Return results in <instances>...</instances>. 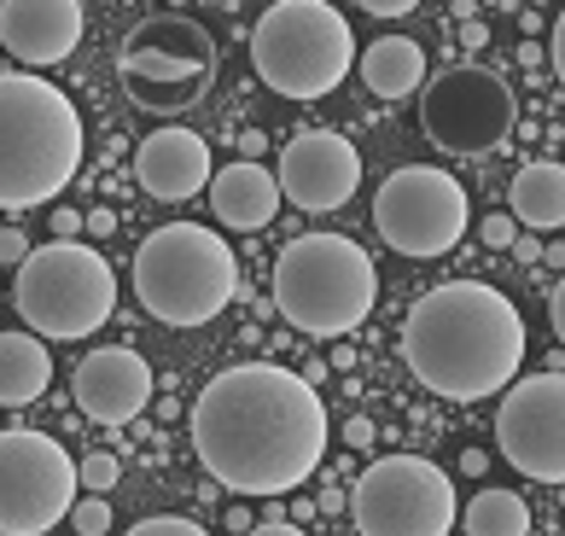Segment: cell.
Segmentation results:
<instances>
[{
    "instance_id": "obj_29",
    "label": "cell",
    "mask_w": 565,
    "mask_h": 536,
    "mask_svg": "<svg viewBox=\"0 0 565 536\" xmlns=\"http://www.w3.org/2000/svg\"><path fill=\"white\" fill-rule=\"evenodd\" d=\"M508 251H513L519 262H542V239H536V234H519V239L508 245Z\"/></svg>"
},
{
    "instance_id": "obj_8",
    "label": "cell",
    "mask_w": 565,
    "mask_h": 536,
    "mask_svg": "<svg viewBox=\"0 0 565 536\" xmlns=\"http://www.w3.org/2000/svg\"><path fill=\"white\" fill-rule=\"evenodd\" d=\"M216 76V35L186 12H152L122 35L117 47V82L140 111L175 117L199 106Z\"/></svg>"
},
{
    "instance_id": "obj_32",
    "label": "cell",
    "mask_w": 565,
    "mask_h": 536,
    "mask_svg": "<svg viewBox=\"0 0 565 536\" xmlns=\"http://www.w3.org/2000/svg\"><path fill=\"white\" fill-rule=\"evenodd\" d=\"M53 228H58V239H76V228H82V211H53Z\"/></svg>"
},
{
    "instance_id": "obj_4",
    "label": "cell",
    "mask_w": 565,
    "mask_h": 536,
    "mask_svg": "<svg viewBox=\"0 0 565 536\" xmlns=\"http://www.w3.org/2000/svg\"><path fill=\"white\" fill-rule=\"evenodd\" d=\"M268 292L286 326L309 339H344L380 303V268L344 234H303L275 257Z\"/></svg>"
},
{
    "instance_id": "obj_18",
    "label": "cell",
    "mask_w": 565,
    "mask_h": 536,
    "mask_svg": "<svg viewBox=\"0 0 565 536\" xmlns=\"http://www.w3.org/2000/svg\"><path fill=\"white\" fill-rule=\"evenodd\" d=\"M204 193H211L216 222H222V228H234V234H257V228H268V222H275V211H280L275 175H268L263 163H250V158L216 170Z\"/></svg>"
},
{
    "instance_id": "obj_31",
    "label": "cell",
    "mask_w": 565,
    "mask_h": 536,
    "mask_svg": "<svg viewBox=\"0 0 565 536\" xmlns=\"http://www.w3.org/2000/svg\"><path fill=\"white\" fill-rule=\"evenodd\" d=\"M548 321H554V339H565V292L559 286L548 292Z\"/></svg>"
},
{
    "instance_id": "obj_2",
    "label": "cell",
    "mask_w": 565,
    "mask_h": 536,
    "mask_svg": "<svg viewBox=\"0 0 565 536\" xmlns=\"http://www.w3.org/2000/svg\"><path fill=\"white\" fill-rule=\"evenodd\" d=\"M403 362L431 397L484 403L525 367V315L484 280H444L408 309Z\"/></svg>"
},
{
    "instance_id": "obj_34",
    "label": "cell",
    "mask_w": 565,
    "mask_h": 536,
    "mask_svg": "<svg viewBox=\"0 0 565 536\" xmlns=\"http://www.w3.org/2000/svg\"><path fill=\"white\" fill-rule=\"evenodd\" d=\"M554 76H565V18L554 12Z\"/></svg>"
},
{
    "instance_id": "obj_22",
    "label": "cell",
    "mask_w": 565,
    "mask_h": 536,
    "mask_svg": "<svg viewBox=\"0 0 565 536\" xmlns=\"http://www.w3.org/2000/svg\"><path fill=\"white\" fill-rule=\"evenodd\" d=\"M460 525H467V536H531V507L519 490H478V496L467 502V513H460Z\"/></svg>"
},
{
    "instance_id": "obj_11",
    "label": "cell",
    "mask_w": 565,
    "mask_h": 536,
    "mask_svg": "<svg viewBox=\"0 0 565 536\" xmlns=\"http://www.w3.org/2000/svg\"><path fill=\"white\" fill-rule=\"evenodd\" d=\"M519 122V94L490 65H449L420 94V129L449 158H490Z\"/></svg>"
},
{
    "instance_id": "obj_30",
    "label": "cell",
    "mask_w": 565,
    "mask_h": 536,
    "mask_svg": "<svg viewBox=\"0 0 565 536\" xmlns=\"http://www.w3.org/2000/svg\"><path fill=\"white\" fill-rule=\"evenodd\" d=\"M362 12H373V18H403V12H414V0H367Z\"/></svg>"
},
{
    "instance_id": "obj_7",
    "label": "cell",
    "mask_w": 565,
    "mask_h": 536,
    "mask_svg": "<svg viewBox=\"0 0 565 536\" xmlns=\"http://www.w3.org/2000/svg\"><path fill=\"white\" fill-rule=\"evenodd\" d=\"M12 303L35 339H88L117 309V275L94 245L53 239L18 262Z\"/></svg>"
},
{
    "instance_id": "obj_19",
    "label": "cell",
    "mask_w": 565,
    "mask_h": 536,
    "mask_svg": "<svg viewBox=\"0 0 565 536\" xmlns=\"http://www.w3.org/2000/svg\"><path fill=\"white\" fill-rule=\"evenodd\" d=\"M508 211H513V228L559 234V222H565V170H559V158H536L513 175Z\"/></svg>"
},
{
    "instance_id": "obj_23",
    "label": "cell",
    "mask_w": 565,
    "mask_h": 536,
    "mask_svg": "<svg viewBox=\"0 0 565 536\" xmlns=\"http://www.w3.org/2000/svg\"><path fill=\"white\" fill-rule=\"evenodd\" d=\"M117 479H122V461L111 455V449H94V455L76 461V490H88V496H106Z\"/></svg>"
},
{
    "instance_id": "obj_9",
    "label": "cell",
    "mask_w": 565,
    "mask_h": 536,
    "mask_svg": "<svg viewBox=\"0 0 565 536\" xmlns=\"http://www.w3.org/2000/svg\"><path fill=\"white\" fill-rule=\"evenodd\" d=\"M344 513L355 536H449L455 479L426 455H380L350 484Z\"/></svg>"
},
{
    "instance_id": "obj_17",
    "label": "cell",
    "mask_w": 565,
    "mask_h": 536,
    "mask_svg": "<svg viewBox=\"0 0 565 536\" xmlns=\"http://www.w3.org/2000/svg\"><path fill=\"white\" fill-rule=\"evenodd\" d=\"M216 163H211V140L181 129V122H170V129H152L135 147V181L152 199L163 204H181V199H199L204 187H211Z\"/></svg>"
},
{
    "instance_id": "obj_27",
    "label": "cell",
    "mask_w": 565,
    "mask_h": 536,
    "mask_svg": "<svg viewBox=\"0 0 565 536\" xmlns=\"http://www.w3.org/2000/svg\"><path fill=\"white\" fill-rule=\"evenodd\" d=\"M30 257V239H24V228H0V262H24Z\"/></svg>"
},
{
    "instance_id": "obj_35",
    "label": "cell",
    "mask_w": 565,
    "mask_h": 536,
    "mask_svg": "<svg viewBox=\"0 0 565 536\" xmlns=\"http://www.w3.org/2000/svg\"><path fill=\"white\" fill-rule=\"evenodd\" d=\"M460 41H467V47H484V41H490V30L478 24V18H467V24H460Z\"/></svg>"
},
{
    "instance_id": "obj_3",
    "label": "cell",
    "mask_w": 565,
    "mask_h": 536,
    "mask_svg": "<svg viewBox=\"0 0 565 536\" xmlns=\"http://www.w3.org/2000/svg\"><path fill=\"white\" fill-rule=\"evenodd\" d=\"M82 170V111L47 76H0V211H35Z\"/></svg>"
},
{
    "instance_id": "obj_13",
    "label": "cell",
    "mask_w": 565,
    "mask_h": 536,
    "mask_svg": "<svg viewBox=\"0 0 565 536\" xmlns=\"http://www.w3.org/2000/svg\"><path fill=\"white\" fill-rule=\"evenodd\" d=\"M495 443L508 467L536 484H565V374L513 379L495 408Z\"/></svg>"
},
{
    "instance_id": "obj_10",
    "label": "cell",
    "mask_w": 565,
    "mask_h": 536,
    "mask_svg": "<svg viewBox=\"0 0 565 536\" xmlns=\"http://www.w3.org/2000/svg\"><path fill=\"white\" fill-rule=\"evenodd\" d=\"M467 187L437 163H403L373 193V228L396 257H449L467 234Z\"/></svg>"
},
{
    "instance_id": "obj_20",
    "label": "cell",
    "mask_w": 565,
    "mask_h": 536,
    "mask_svg": "<svg viewBox=\"0 0 565 536\" xmlns=\"http://www.w3.org/2000/svg\"><path fill=\"white\" fill-rule=\"evenodd\" d=\"M355 71H362L367 94L408 99L426 82V47L414 35H380V41H367V53H355Z\"/></svg>"
},
{
    "instance_id": "obj_37",
    "label": "cell",
    "mask_w": 565,
    "mask_h": 536,
    "mask_svg": "<svg viewBox=\"0 0 565 536\" xmlns=\"http://www.w3.org/2000/svg\"><path fill=\"white\" fill-rule=\"evenodd\" d=\"M239 147H245V152H250V163H257V152H268V140H263V135H257V129H250V135H245V140H239Z\"/></svg>"
},
{
    "instance_id": "obj_1",
    "label": "cell",
    "mask_w": 565,
    "mask_h": 536,
    "mask_svg": "<svg viewBox=\"0 0 565 536\" xmlns=\"http://www.w3.org/2000/svg\"><path fill=\"white\" fill-rule=\"evenodd\" d=\"M327 431L316 379L280 362L222 367L193 403V455L234 496H291L316 479Z\"/></svg>"
},
{
    "instance_id": "obj_5",
    "label": "cell",
    "mask_w": 565,
    "mask_h": 536,
    "mask_svg": "<svg viewBox=\"0 0 565 536\" xmlns=\"http://www.w3.org/2000/svg\"><path fill=\"white\" fill-rule=\"evenodd\" d=\"M239 292V257L216 228L163 222L135 251V298L163 326H211Z\"/></svg>"
},
{
    "instance_id": "obj_6",
    "label": "cell",
    "mask_w": 565,
    "mask_h": 536,
    "mask_svg": "<svg viewBox=\"0 0 565 536\" xmlns=\"http://www.w3.org/2000/svg\"><path fill=\"white\" fill-rule=\"evenodd\" d=\"M250 71L280 99H321L355 71L350 18L327 0H275L250 24Z\"/></svg>"
},
{
    "instance_id": "obj_28",
    "label": "cell",
    "mask_w": 565,
    "mask_h": 536,
    "mask_svg": "<svg viewBox=\"0 0 565 536\" xmlns=\"http://www.w3.org/2000/svg\"><path fill=\"white\" fill-rule=\"evenodd\" d=\"M373 438H380V426H373L367 415H355V420L344 426V443H350V449H373Z\"/></svg>"
},
{
    "instance_id": "obj_25",
    "label": "cell",
    "mask_w": 565,
    "mask_h": 536,
    "mask_svg": "<svg viewBox=\"0 0 565 536\" xmlns=\"http://www.w3.org/2000/svg\"><path fill=\"white\" fill-rule=\"evenodd\" d=\"M129 536H211V530L193 525V519H181V513H152V519H140Z\"/></svg>"
},
{
    "instance_id": "obj_21",
    "label": "cell",
    "mask_w": 565,
    "mask_h": 536,
    "mask_svg": "<svg viewBox=\"0 0 565 536\" xmlns=\"http://www.w3.org/2000/svg\"><path fill=\"white\" fill-rule=\"evenodd\" d=\"M53 385V356L35 333H0V408H30Z\"/></svg>"
},
{
    "instance_id": "obj_36",
    "label": "cell",
    "mask_w": 565,
    "mask_h": 536,
    "mask_svg": "<svg viewBox=\"0 0 565 536\" xmlns=\"http://www.w3.org/2000/svg\"><path fill=\"white\" fill-rule=\"evenodd\" d=\"M245 536H303L298 525H280V519H268V525H250Z\"/></svg>"
},
{
    "instance_id": "obj_12",
    "label": "cell",
    "mask_w": 565,
    "mask_h": 536,
    "mask_svg": "<svg viewBox=\"0 0 565 536\" xmlns=\"http://www.w3.org/2000/svg\"><path fill=\"white\" fill-rule=\"evenodd\" d=\"M76 507V461L47 431H0V536H47Z\"/></svg>"
},
{
    "instance_id": "obj_38",
    "label": "cell",
    "mask_w": 565,
    "mask_h": 536,
    "mask_svg": "<svg viewBox=\"0 0 565 536\" xmlns=\"http://www.w3.org/2000/svg\"><path fill=\"white\" fill-rule=\"evenodd\" d=\"M460 472H472V479H478V472H484V455H478V449H467V455H460Z\"/></svg>"
},
{
    "instance_id": "obj_14",
    "label": "cell",
    "mask_w": 565,
    "mask_h": 536,
    "mask_svg": "<svg viewBox=\"0 0 565 536\" xmlns=\"http://www.w3.org/2000/svg\"><path fill=\"white\" fill-rule=\"evenodd\" d=\"M280 199H291L309 216L344 211L362 187V152L332 129H298L280 152V175H275Z\"/></svg>"
},
{
    "instance_id": "obj_15",
    "label": "cell",
    "mask_w": 565,
    "mask_h": 536,
    "mask_svg": "<svg viewBox=\"0 0 565 536\" xmlns=\"http://www.w3.org/2000/svg\"><path fill=\"white\" fill-rule=\"evenodd\" d=\"M152 362L129 344H106V350H88L76 367H71V397L88 420L99 426H129L152 408Z\"/></svg>"
},
{
    "instance_id": "obj_16",
    "label": "cell",
    "mask_w": 565,
    "mask_h": 536,
    "mask_svg": "<svg viewBox=\"0 0 565 536\" xmlns=\"http://www.w3.org/2000/svg\"><path fill=\"white\" fill-rule=\"evenodd\" d=\"M82 30H88V7L76 0H0V47L30 76L65 65L82 47Z\"/></svg>"
},
{
    "instance_id": "obj_39",
    "label": "cell",
    "mask_w": 565,
    "mask_h": 536,
    "mask_svg": "<svg viewBox=\"0 0 565 536\" xmlns=\"http://www.w3.org/2000/svg\"><path fill=\"white\" fill-rule=\"evenodd\" d=\"M321 507L327 513H344V490H321Z\"/></svg>"
},
{
    "instance_id": "obj_33",
    "label": "cell",
    "mask_w": 565,
    "mask_h": 536,
    "mask_svg": "<svg viewBox=\"0 0 565 536\" xmlns=\"http://www.w3.org/2000/svg\"><path fill=\"white\" fill-rule=\"evenodd\" d=\"M82 222H88V234H99V239H106V234L117 228V216H111V211H88Z\"/></svg>"
},
{
    "instance_id": "obj_24",
    "label": "cell",
    "mask_w": 565,
    "mask_h": 536,
    "mask_svg": "<svg viewBox=\"0 0 565 536\" xmlns=\"http://www.w3.org/2000/svg\"><path fill=\"white\" fill-rule=\"evenodd\" d=\"M71 525H76L82 536H106V530H111V502H106V496H82V502L71 507Z\"/></svg>"
},
{
    "instance_id": "obj_26",
    "label": "cell",
    "mask_w": 565,
    "mask_h": 536,
    "mask_svg": "<svg viewBox=\"0 0 565 536\" xmlns=\"http://www.w3.org/2000/svg\"><path fill=\"white\" fill-rule=\"evenodd\" d=\"M478 234H484V245H490V251H508V245L519 239V228H513V216H508V211L484 216V222H478Z\"/></svg>"
}]
</instances>
